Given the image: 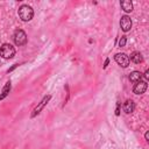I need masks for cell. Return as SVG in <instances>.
<instances>
[{
    "label": "cell",
    "mask_w": 149,
    "mask_h": 149,
    "mask_svg": "<svg viewBox=\"0 0 149 149\" xmlns=\"http://www.w3.org/2000/svg\"><path fill=\"white\" fill-rule=\"evenodd\" d=\"M19 16L22 21H30L34 16V10L30 6L28 5H22L20 8H19Z\"/></svg>",
    "instance_id": "6da1fadb"
},
{
    "label": "cell",
    "mask_w": 149,
    "mask_h": 149,
    "mask_svg": "<svg viewBox=\"0 0 149 149\" xmlns=\"http://www.w3.org/2000/svg\"><path fill=\"white\" fill-rule=\"evenodd\" d=\"M13 40H14V43L16 45H24L27 43V34L22 30V29H16L14 31V35H13Z\"/></svg>",
    "instance_id": "7a4b0ae2"
},
{
    "label": "cell",
    "mask_w": 149,
    "mask_h": 149,
    "mask_svg": "<svg viewBox=\"0 0 149 149\" xmlns=\"http://www.w3.org/2000/svg\"><path fill=\"white\" fill-rule=\"evenodd\" d=\"M0 55H1L3 58H6V59L12 58V57L15 55V49H14V47H13L12 44H9V43H3V44L1 45V48H0Z\"/></svg>",
    "instance_id": "3957f363"
},
{
    "label": "cell",
    "mask_w": 149,
    "mask_h": 149,
    "mask_svg": "<svg viewBox=\"0 0 149 149\" xmlns=\"http://www.w3.org/2000/svg\"><path fill=\"white\" fill-rule=\"evenodd\" d=\"M114 59H115V62H116L121 68H127V66L129 65V58H128V56H127L126 54H123V52L116 54V55L114 56Z\"/></svg>",
    "instance_id": "277c9868"
},
{
    "label": "cell",
    "mask_w": 149,
    "mask_h": 149,
    "mask_svg": "<svg viewBox=\"0 0 149 149\" xmlns=\"http://www.w3.org/2000/svg\"><path fill=\"white\" fill-rule=\"evenodd\" d=\"M147 87H148L147 81L140 80V81L135 83V85H134V87H133V92H134L135 94H142V93H144V92L147 91Z\"/></svg>",
    "instance_id": "5b68a950"
},
{
    "label": "cell",
    "mask_w": 149,
    "mask_h": 149,
    "mask_svg": "<svg viewBox=\"0 0 149 149\" xmlns=\"http://www.w3.org/2000/svg\"><path fill=\"white\" fill-rule=\"evenodd\" d=\"M120 27H121V29L123 31H129L130 28H132V20H130V17L127 16V15H123L121 17V20H120Z\"/></svg>",
    "instance_id": "8992f818"
},
{
    "label": "cell",
    "mask_w": 149,
    "mask_h": 149,
    "mask_svg": "<svg viewBox=\"0 0 149 149\" xmlns=\"http://www.w3.org/2000/svg\"><path fill=\"white\" fill-rule=\"evenodd\" d=\"M50 98H51V95H47V97H44V98L42 99V101H41V102H40V104H38V105H37V106L34 108L33 114H31V118L36 116V115H37V114H38V113H40V112L43 109V107H44V106L48 104V101L50 100Z\"/></svg>",
    "instance_id": "52a82bcc"
},
{
    "label": "cell",
    "mask_w": 149,
    "mask_h": 149,
    "mask_svg": "<svg viewBox=\"0 0 149 149\" xmlns=\"http://www.w3.org/2000/svg\"><path fill=\"white\" fill-rule=\"evenodd\" d=\"M134 108H135V104H134L133 100L128 99V100H126V101L123 102V111H125L127 114L133 113V112H134Z\"/></svg>",
    "instance_id": "ba28073f"
},
{
    "label": "cell",
    "mask_w": 149,
    "mask_h": 149,
    "mask_svg": "<svg viewBox=\"0 0 149 149\" xmlns=\"http://www.w3.org/2000/svg\"><path fill=\"white\" fill-rule=\"evenodd\" d=\"M132 62H134L135 64H140V63H142L143 62V57H142V55H141V52L140 51H134V52H132L130 54V57H128Z\"/></svg>",
    "instance_id": "9c48e42d"
},
{
    "label": "cell",
    "mask_w": 149,
    "mask_h": 149,
    "mask_svg": "<svg viewBox=\"0 0 149 149\" xmlns=\"http://www.w3.org/2000/svg\"><path fill=\"white\" fill-rule=\"evenodd\" d=\"M141 78H142V73L140 71H133L129 73V80L132 83H137L141 80Z\"/></svg>",
    "instance_id": "30bf717a"
},
{
    "label": "cell",
    "mask_w": 149,
    "mask_h": 149,
    "mask_svg": "<svg viewBox=\"0 0 149 149\" xmlns=\"http://www.w3.org/2000/svg\"><path fill=\"white\" fill-rule=\"evenodd\" d=\"M120 5H121L122 9H123L125 12H127V13H129V12L133 10V3H132L129 0H123V1L120 2Z\"/></svg>",
    "instance_id": "8fae6325"
},
{
    "label": "cell",
    "mask_w": 149,
    "mask_h": 149,
    "mask_svg": "<svg viewBox=\"0 0 149 149\" xmlns=\"http://www.w3.org/2000/svg\"><path fill=\"white\" fill-rule=\"evenodd\" d=\"M9 90H10V81H7V83H6V85H5V86H3V88H2L1 94H0V100L5 99V98L8 95Z\"/></svg>",
    "instance_id": "7c38bea8"
},
{
    "label": "cell",
    "mask_w": 149,
    "mask_h": 149,
    "mask_svg": "<svg viewBox=\"0 0 149 149\" xmlns=\"http://www.w3.org/2000/svg\"><path fill=\"white\" fill-rule=\"evenodd\" d=\"M126 42H127V37L126 36H121V38L119 41V47H125L126 45Z\"/></svg>",
    "instance_id": "4fadbf2b"
},
{
    "label": "cell",
    "mask_w": 149,
    "mask_h": 149,
    "mask_svg": "<svg viewBox=\"0 0 149 149\" xmlns=\"http://www.w3.org/2000/svg\"><path fill=\"white\" fill-rule=\"evenodd\" d=\"M17 65H19V64H14V65H13V66H12L10 69H8V71H7V72H10V71H13V70H14V69H15V68H16Z\"/></svg>",
    "instance_id": "5bb4252c"
},
{
    "label": "cell",
    "mask_w": 149,
    "mask_h": 149,
    "mask_svg": "<svg viewBox=\"0 0 149 149\" xmlns=\"http://www.w3.org/2000/svg\"><path fill=\"white\" fill-rule=\"evenodd\" d=\"M144 77H146V79H148V78H149V70H147V71H146Z\"/></svg>",
    "instance_id": "9a60e30c"
},
{
    "label": "cell",
    "mask_w": 149,
    "mask_h": 149,
    "mask_svg": "<svg viewBox=\"0 0 149 149\" xmlns=\"http://www.w3.org/2000/svg\"><path fill=\"white\" fill-rule=\"evenodd\" d=\"M108 62H109V59L107 58V59L105 61V64H104V68H106V66H107V64H108Z\"/></svg>",
    "instance_id": "2e32d148"
},
{
    "label": "cell",
    "mask_w": 149,
    "mask_h": 149,
    "mask_svg": "<svg viewBox=\"0 0 149 149\" xmlns=\"http://www.w3.org/2000/svg\"><path fill=\"white\" fill-rule=\"evenodd\" d=\"M144 137H146V140H147V141L149 140V133H148V132L146 133V135H144Z\"/></svg>",
    "instance_id": "e0dca14e"
}]
</instances>
